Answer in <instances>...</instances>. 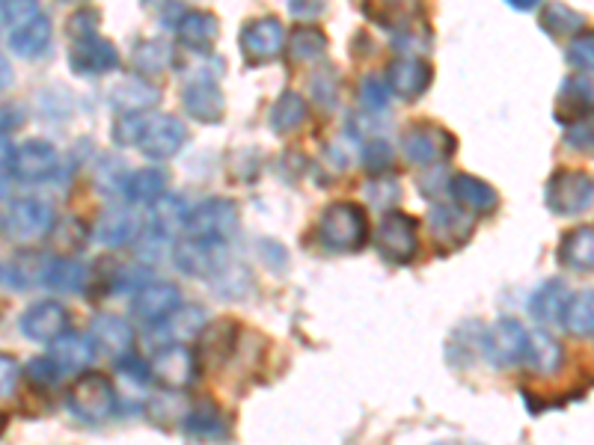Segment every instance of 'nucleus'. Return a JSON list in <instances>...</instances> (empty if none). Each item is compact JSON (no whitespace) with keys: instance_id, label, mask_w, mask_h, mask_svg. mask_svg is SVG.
Returning a JSON list of instances; mask_svg holds the SVG:
<instances>
[{"instance_id":"obj_18","label":"nucleus","mask_w":594,"mask_h":445,"mask_svg":"<svg viewBox=\"0 0 594 445\" xmlns=\"http://www.w3.org/2000/svg\"><path fill=\"white\" fill-rule=\"evenodd\" d=\"M90 339L105 357L117 362L128 353H134V327L119 315H96L90 327Z\"/></svg>"},{"instance_id":"obj_23","label":"nucleus","mask_w":594,"mask_h":445,"mask_svg":"<svg viewBox=\"0 0 594 445\" xmlns=\"http://www.w3.org/2000/svg\"><path fill=\"white\" fill-rule=\"evenodd\" d=\"M110 107L117 110V113H146L152 107L161 101V89L155 84H148L146 77H126L122 84H117L110 89V96H107Z\"/></svg>"},{"instance_id":"obj_24","label":"nucleus","mask_w":594,"mask_h":445,"mask_svg":"<svg viewBox=\"0 0 594 445\" xmlns=\"http://www.w3.org/2000/svg\"><path fill=\"white\" fill-rule=\"evenodd\" d=\"M594 110V84L585 74H571L565 77L559 98H556V119H562L565 125L573 119L589 117Z\"/></svg>"},{"instance_id":"obj_27","label":"nucleus","mask_w":594,"mask_h":445,"mask_svg":"<svg viewBox=\"0 0 594 445\" xmlns=\"http://www.w3.org/2000/svg\"><path fill=\"white\" fill-rule=\"evenodd\" d=\"M559 265L573 274H589L594 270V226H577L565 234L556 250Z\"/></svg>"},{"instance_id":"obj_59","label":"nucleus","mask_w":594,"mask_h":445,"mask_svg":"<svg viewBox=\"0 0 594 445\" xmlns=\"http://www.w3.org/2000/svg\"><path fill=\"white\" fill-rule=\"evenodd\" d=\"M10 419H12V416L7 413V410H0V436L7 434V428H10Z\"/></svg>"},{"instance_id":"obj_21","label":"nucleus","mask_w":594,"mask_h":445,"mask_svg":"<svg viewBox=\"0 0 594 445\" xmlns=\"http://www.w3.org/2000/svg\"><path fill=\"white\" fill-rule=\"evenodd\" d=\"M523 365L535 377H556L565 365V348L559 345V339H553L547 329H532Z\"/></svg>"},{"instance_id":"obj_13","label":"nucleus","mask_w":594,"mask_h":445,"mask_svg":"<svg viewBox=\"0 0 594 445\" xmlns=\"http://www.w3.org/2000/svg\"><path fill=\"white\" fill-rule=\"evenodd\" d=\"M173 265L185 276L202 279V276H217L226 267V244L217 241H202V238H185L173 246Z\"/></svg>"},{"instance_id":"obj_20","label":"nucleus","mask_w":594,"mask_h":445,"mask_svg":"<svg viewBox=\"0 0 594 445\" xmlns=\"http://www.w3.org/2000/svg\"><path fill=\"white\" fill-rule=\"evenodd\" d=\"M54 39V27L51 19L39 12L36 19H31L22 27H15V31L7 33V48H10L15 57H22V60H39L48 53Z\"/></svg>"},{"instance_id":"obj_11","label":"nucleus","mask_w":594,"mask_h":445,"mask_svg":"<svg viewBox=\"0 0 594 445\" xmlns=\"http://www.w3.org/2000/svg\"><path fill=\"white\" fill-rule=\"evenodd\" d=\"M69 65H72L74 74H84V77L114 72V69H119L117 45L105 36H98V31L74 36L72 48H69Z\"/></svg>"},{"instance_id":"obj_39","label":"nucleus","mask_w":594,"mask_h":445,"mask_svg":"<svg viewBox=\"0 0 594 445\" xmlns=\"http://www.w3.org/2000/svg\"><path fill=\"white\" fill-rule=\"evenodd\" d=\"M304 119H307V101H304V96L283 93L274 101V107H271V119L268 122H271L276 134H292L295 128L304 125Z\"/></svg>"},{"instance_id":"obj_46","label":"nucleus","mask_w":594,"mask_h":445,"mask_svg":"<svg viewBox=\"0 0 594 445\" xmlns=\"http://www.w3.org/2000/svg\"><path fill=\"white\" fill-rule=\"evenodd\" d=\"M390 96H393V89L387 81H381L378 74H369V77H363L360 84V101L366 107V113H381L390 105Z\"/></svg>"},{"instance_id":"obj_33","label":"nucleus","mask_w":594,"mask_h":445,"mask_svg":"<svg viewBox=\"0 0 594 445\" xmlns=\"http://www.w3.org/2000/svg\"><path fill=\"white\" fill-rule=\"evenodd\" d=\"M86 282H90V274L81 262L74 258H66V255H54L48 262V270H45V282L57 294H74V291H84Z\"/></svg>"},{"instance_id":"obj_9","label":"nucleus","mask_w":594,"mask_h":445,"mask_svg":"<svg viewBox=\"0 0 594 445\" xmlns=\"http://www.w3.org/2000/svg\"><path fill=\"white\" fill-rule=\"evenodd\" d=\"M152 369V381H158L164 389H188L197 374H200V362L193 357L191 348H185V341H173L155 353V360L148 362Z\"/></svg>"},{"instance_id":"obj_28","label":"nucleus","mask_w":594,"mask_h":445,"mask_svg":"<svg viewBox=\"0 0 594 445\" xmlns=\"http://www.w3.org/2000/svg\"><path fill=\"white\" fill-rule=\"evenodd\" d=\"M96 353L98 350L90 336L69 333V329H66L60 339L51 341V357L63 365L66 374H84V371H90V365L96 360Z\"/></svg>"},{"instance_id":"obj_12","label":"nucleus","mask_w":594,"mask_h":445,"mask_svg":"<svg viewBox=\"0 0 594 445\" xmlns=\"http://www.w3.org/2000/svg\"><path fill=\"white\" fill-rule=\"evenodd\" d=\"M188 143V128L179 117H155L143 122L140 131L138 148L143 152V158L148 160H167L173 155H179L181 146Z\"/></svg>"},{"instance_id":"obj_15","label":"nucleus","mask_w":594,"mask_h":445,"mask_svg":"<svg viewBox=\"0 0 594 445\" xmlns=\"http://www.w3.org/2000/svg\"><path fill=\"white\" fill-rule=\"evenodd\" d=\"M286 45H288L286 27H283V22H276L274 15L256 19V22L247 24L245 33H241V53H245L250 65L271 63V60H276V57L283 53Z\"/></svg>"},{"instance_id":"obj_47","label":"nucleus","mask_w":594,"mask_h":445,"mask_svg":"<svg viewBox=\"0 0 594 445\" xmlns=\"http://www.w3.org/2000/svg\"><path fill=\"white\" fill-rule=\"evenodd\" d=\"M565 146L577 148V152H594V117L573 119L565 125Z\"/></svg>"},{"instance_id":"obj_57","label":"nucleus","mask_w":594,"mask_h":445,"mask_svg":"<svg viewBox=\"0 0 594 445\" xmlns=\"http://www.w3.org/2000/svg\"><path fill=\"white\" fill-rule=\"evenodd\" d=\"M12 155H15V146H12L10 140L0 134V172H10Z\"/></svg>"},{"instance_id":"obj_36","label":"nucleus","mask_w":594,"mask_h":445,"mask_svg":"<svg viewBox=\"0 0 594 445\" xmlns=\"http://www.w3.org/2000/svg\"><path fill=\"white\" fill-rule=\"evenodd\" d=\"M205 321H209V315H205V309L202 306H179L170 318L161 321L158 327H164V333H167L173 341H193L200 339L202 329L209 327Z\"/></svg>"},{"instance_id":"obj_51","label":"nucleus","mask_w":594,"mask_h":445,"mask_svg":"<svg viewBox=\"0 0 594 445\" xmlns=\"http://www.w3.org/2000/svg\"><path fill=\"white\" fill-rule=\"evenodd\" d=\"M22 374L24 371L15 357H10V353H0V398H10V395H15V386H19V377H22Z\"/></svg>"},{"instance_id":"obj_29","label":"nucleus","mask_w":594,"mask_h":445,"mask_svg":"<svg viewBox=\"0 0 594 445\" xmlns=\"http://www.w3.org/2000/svg\"><path fill=\"white\" fill-rule=\"evenodd\" d=\"M449 193L470 214H494L499 205V193L476 176H455L449 181Z\"/></svg>"},{"instance_id":"obj_53","label":"nucleus","mask_w":594,"mask_h":445,"mask_svg":"<svg viewBox=\"0 0 594 445\" xmlns=\"http://www.w3.org/2000/svg\"><path fill=\"white\" fill-rule=\"evenodd\" d=\"M309 84H312V96H316V101H319L321 107H333V101H336V96H340L336 77H330V84H328L324 77H319V74H316Z\"/></svg>"},{"instance_id":"obj_10","label":"nucleus","mask_w":594,"mask_h":445,"mask_svg":"<svg viewBox=\"0 0 594 445\" xmlns=\"http://www.w3.org/2000/svg\"><path fill=\"white\" fill-rule=\"evenodd\" d=\"M402 152L404 158L416 164V167H435V164H440L455 152V137L445 128L423 122V125H414L404 134Z\"/></svg>"},{"instance_id":"obj_26","label":"nucleus","mask_w":594,"mask_h":445,"mask_svg":"<svg viewBox=\"0 0 594 445\" xmlns=\"http://www.w3.org/2000/svg\"><path fill=\"white\" fill-rule=\"evenodd\" d=\"M217 33H221V24L214 19L212 12H185L179 22H176V39L179 45H185L188 51L205 53L212 51L214 39H217Z\"/></svg>"},{"instance_id":"obj_56","label":"nucleus","mask_w":594,"mask_h":445,"mask_svg":"<svg viewBox=\"0 0 594 445\" xmlns=\"http://www.w3.org/2000/svg\"><path fill=\"white\" fill-rule=\"evenodd\" d=\"M15 81V72H12V63L7 60V53L0 51V93H7Z\"/></svg>"},{"instance_id":"obj_38","label":"nucleus","mask_w":594,"mask_h":445,"mask_svg":"<svg viewBox=\"0 0 594 445\" xmlns=\"http://www.w3.org/2000/svg\"><path fill=\"white\" fill-rule=\"evenodd\" d=\"M181 428L188 431L191 436H200V440H212V436H221L223 428H226V419L217 410V404L212 401H202L197 404L193 410L185 413L181 419Z\"/></svg>"},{"instance_id":"obj_25","label":"nucleus","mask_w":594,"mask_h":445,"mask_svg":"<svg viewBox=\"0 0 594 445\" xmlns=\"http://www.w3.org/2000/svg\"><path fill=\"white\" fill-rule=\"evenodd\" d=\"M93 238L98 244L107 246V250H119V246H128L131 241L140 238V220L128 208H107L102 217H98L96 229H93Z\"/></svg>"},{"instance_id":"obj_45","label":"nucleus","mask_w":594,"mask_h":445,"mask_svg":"<svg viewBox=\"0 0 594 445\" xmlns=\"http://www.w3.org/2000/svg\"><path fill=\"white\" fill-rule=\"evenodd\" d=\"M292 45V57L295 60H319L324 48H328V39H324V33L316 31V27H300L295 31V36L288 39Z\"/></svg>"},{"instance_id":"obj_61","label":"nucleus","mask_w":594,"mask_h":445,"mask_svg":"<svg viewBox=\"0 0 594 445\" xmlns=\"http://www.w3.org/2000/svg\"><path fill=\"white\" fill-rule=\"evenodd\" d=\"M66 3H81V0H66Z\"/></svg>"},{"instance_id":"obj_52","label":"nucleus","mask_w":594,"mask_h":445,"mask_svg":"<svg viewBox=\"0 0 594 445\" xmlns=\"http://www.w3.org/2000/svg\"><path fill=\"white\" fill-rule=\"evenodd\" d=\"M288 12L300 22H316L324 12V0H288Z\"/></svg>"},{"instance_id":"obj_31","label":"nucleus","mask_w":594,"mask_h":445,"mask_svg":"<svg viewBox=\"0 0 594 445\" xmlns=\"http://www.w3.org/2000/svg\"><path fill=\"white\" fill-rule=\"evenodd\" d=\"M164 193H167V176L155 167L128 172L126 184H122V196L128 205H152Z\"/></svg>"},{"instance_id":"obj_19","label":"nucleus","mask_w":594,"mask_h":445,"mask_svg":"<svg viewBox=\"0 0 594 445\" xmlns=\"http://www.w3.org/2000/svg\"><path fill=\"white\" fill-rule=\"evenodd\" d=\"M181 107H185V113L202 125H214V122H221L223 113H226V101H223L221 86L214 84V81H193L181 89Z\"/></svg>"},{"instance_id":"obj_40","label":"nucleus","mask_w":594,"mask_h":445,"mask_svg":"<svg viewBox=\"0 0 594 445\" xmlns=\"http://www.w3.org/2000/svg\"><path fill=\"white\" fill-rule=\"evenodd\" d=\"M131 63L140 74H158L173 63V48L161 39H143L131 53Z\"/></svg>"},{"instance_id":"obj_35","label":"nucleus","mask_w":594,"mask_h":445,"mask_svg":"<svg viewBox=\"0 0 594 445\" xmlns=\"http://www.w3.org/2000/svg\"><path fill=\"white\" fill-rule=\"evenodd\" d=\"M48 262H51V255L36 253V250H24V253L12 258L10 270H7V282L15 288H33L36 282L43 286Z\"/></svg>"},{"instance_id":"obj_58","label":"nucleus","mask_w":594,"mask_h":445,"mask_svg":"<svg viewBox=\"0 0 594 445\" xmlns=\"http://www.w3.org/2000/svg\"><path fill=\"white\" fill-rule=\"evenodd\" d=\"M506 3H509V7H514V10H520V12H532L535 7H538V3H542V0H506Z\"/></svg>"},{"instance_id":"obj_1","label":"nucleus","mask_w":594,"mask_h":445,"mask_svg":"<svg viewBox=\"0 0 594 445\" xmlns=\"http://www.w3.org/2000/svg\"><path fill=\"white\" fill-rule=\"evenodd\" d=\"M369 241V217L354 202H333L319 220V244L330 253H357Z\"/></svg>"},{"instance_id":"obj_22","label":"nucleus","mask_w":594,"mask_h":445,"mask_svg":"<svg viewBox=\"0 0 594 445\" xmlns=\"http://www.w3.org/2000/svg\"><path fill=\"white\" fill-rule=\"evenodd\" d=\"M431 65L419 60V57H402L390 65L387 72V84L399 98H419L431 86Z\"/></svg>"},{"instance_id":"obj_8","label":"nucleus","mask_w":594,"mask_h":445,"mask_svg":"<svg viewBox=\"0 0 594 445\" xmlns=\"http://www.w3.org/2000/svg\"><path fill=\"white\" fill-rule=\"evenodd\" d=\"M60 170V152L48 140H27L22 146H15L12 155L10 176L22 184H43L54 179Z\"/></svg>"},{"instance_id":"obj_49","label":"nucleus","mask_w":594,"mask_h":445,"mask_svg":"<svg viewBox=\"0 0 594 445\" xmlns=\"http://www.w3.org/2000/svg\"><path fill=\"white\" fill-rule=\"evenodd\" d=\"M363 155H366L363 164H366V170L371 176H383V172H390V167H393V148L387 146L383 140H371Z\"/></svg>"},{"instance_id":"obj_4","label":"nucleus","mask_w":594,"mask_h":445,"mask_svg":"<svg viewBox=\"0 0 594 445\" xmlns=\"http://www.w3.org/2000/svg\"><path fill=\"white\" fill-rule=\"evenodd\" d=\"M526 341H530V329L518 318H499L482 333L478 348L494 369H514V365H523Z\"/></svg>"},{"instance_id":"obj_44","label":"nucleus","mask_w":594,"mask_h":445,"mask_svg":"<svg viewBox=\"0 0 594 445\" xmlns=\"http://www.w3.org/2000/svg\"><path fill=\"white\" fill-rule=\"evenodd\" d=\"M54 241V246L60 250V253H78L81 246L86 244V229H84V222L81 220H60V222H54V229L51 234H48Z\"/></svg>"},{"instance_id":"obj_34","label":"nucleus","mask_w":594,"mask_h":445,"mask_svg":"<svg viewBox=\"0 0 594 445\" xmlns=\"http://www.w3.org/2000/svg\"><path fill=\"white\" fill-rule=\"evenodd\" d=\"M562 327L583 339V336H594V288H585V291H577L568 300L562 315Z\"/></svg>"},{"instance_id":"obj_2","label":"nucleus","mask_w":594,"mask_h":445,"mask_svg":"<svg viewBox=\"0 0 594 445\" xmlns=\"http://www.w3.org/2000/svg\"><path fill=\"white\" fill-rule=\"evenodd\" d=\"M57 222V214L45 200L36 196H22V200L7 202V208L0 212V232L10 241L19 244H33L48 238Z\"/></svg>"},{"instance_id":"obj_43","label":"nucleus","mask_w":594,"mask_h":445,"mask_svg":"<svg viewBox=\"0 0 594 445\" xmlns=\"http://www.w3.org/2000/svg\"><path fill=\"white\" fill-rule=\"evenodd\" d=\"M565 60L580 74H594V31H580L568 45Z\"/></svg>"},{"instance_id":"obj_55","label":"nucleus","mask_w":594,"mask_h":445,"mask_svg":"<svg viewBox=\"0 0 594 445\" xmlns=\"http://www.w3.org/2000/svg\"><path fill=\"white\" fill-rule=\"evenodd\" d=\"M24 125L22 105H0V134L7 137L12 131H19Z\"/></svg>"},{"instance_id":"obj_5","label":"nucleus","mask_w":594,"mask_h":445,"mask_svg":"<svg viewBox=\"0 0 594 445\" xmlns=\"http://www.w3.org/2000/svg\"><path fill=\"white\" fill-rule=\"evenodd\" d=\"M544 202L559 217H580L594 208V179L583 170H559L553 172L544 191Z\"/></svg>"},{"instance_id":"obj_14","label":"nucleus","mask_w":594,"mask_h":445,"mask_svg":"<svg viewBox=\"0 0 594 445\" xmlns=\"http://www.w3.org/2000/svg\"><path fill=\"white\" fill-rule=\"evenodd\" d=\"M19 329L27 341L51 345L69 329V309L60 300H39V303L24 309L22 318H19Z\"/></svg>"},{"instance_id":"obj_50","label":"nucleus","mask_w":594,"mask_h":445,"mask_svg":"<svg viewBox=\"0 0 594 445\" xmlns=\"http://www.w3.org/2000/svg\"><path fill=\"white\" fill-rule=\"evenodd\" d=\"M143 122L146 119L134 117V113H119L117 122H114V140H117V146H138Z\"/></svg>"},{"instance_id":"obj_62","label":"nucleus","mask_w":594,"mask_h":445,"mask_svg":"<svg viewBox=\"0 0 594 445\" xmlns=\"http://www.w3.org/2000/svg\"><path fill=\"white\" fill-rule=\"evenodd\" d=\"M0 3H3V0H0Z\"/></svg>"},{"instance_id":"obj_48","label":"nucleus","mask_w":594,"mask_h":445,"mask_svg":"<svg viewBox=\"0 0 594 445\" xmlns=\"http://www.w3.org/2000/svg\"><path fill=\"white\" fill-rule=\"evenodd\" d=\"M366 200L375 208L387 212V208H393L395 202L402 200V188L395 184V179H375L366 184Z\"/></svg>"},{"instance_id":"obj_37","label":"nucleus","mask_w":594,"mask_h":445,"mask_svg":"<svg viewBox=\"0 0 594 445\" xmlns=\"http://www.w3.org/2000/svg\"><path fill=\"white\" fill-rule=\"evenodd\" d=\"M542 31L553 39H565V36H577V33L583 31L585 19L571 7H565V3H547L542 10Z\"/></svg>"},{"instance_id":"obj_60","label":"nucleus","mask_w":594,"mask_h":445,"mask_svg":"<svg viewBox=\"0 0 594 445\" xmlns=\"http://www.w3.org/2000/svg\"><path fill=\"white\" fill-rule=\"evenodd\" d=\"M143 3H146V7H148V3H152V0H143ZM161 3H164V0H155V7H161Z\"/></svg>"},{"instance_id":"obj_42","label":"nucleus","mask_w":594,"mask_h":445,"mask_svg":"<svg viewBox=\"0 0 594 445\" xmlns=\"http://www.w3.org/2000/svg\"><path fill=\"white\" fill-rule=\"evenodd\" d=\"M63 365L54 360V357H39V360H31L24 365V377L36 389H51V386L63 381Z\"/></svg>"},{"instance_id":"obj_17","label":"nucleus","mask_w":594,"mask_h":445,"mask_svg":"<svg viewBox=\"0 0 594 445\" xmlns=\"http://www.w3.org/2000/svg\"><path fill=\"white\" fill-rule=\"evenodd\" d=\"M473 217L467 208L461 205H445V202H437L435 208L428 212V229L435 234L437 244L443 246H461L473 232Z\"/></svg>"},{"instance_id":"obj_41","label":"nucleus","mask_w":594,"mask_h":445,"mask_svg":"<svg viewBox=\"0 0 594 445\" xmlns=\"http://www.w3.org/2000/svg\"><path fill=\"white\" fill-rule=\"evenodd\" d=\"M39 12H43L39 0H3L0 3V27H3V33H10L36 19Z\"/></svg>"},{"instance_id":"obj_6","label":"nucleus","mask_w":594,"mask_h":445,"mask_svg":"<svg viewBox=\"0 0 594 445\" xmlns=\"http://www.w3.org/2000/svg\"><path fill=\"white\" fill-rule=\"evenodd\" d=\"M375 250L393 262V265H407L419 253V222L416 217L404 212H390L375 232Z\"/></svg>"},{"instance_id":"obj_7","label":"nucleus","mask_w":594,"mask_h":445,"mask_svg":"<svg viewBox=\"0 0 594 445\" xmlns=\"http://www.w3.org/2000/svg\"><path fill=\"white\" fill-rule=\"evenodd\" d=\"M238 232V208L229 200H205L185 217V234L226 244Z\"/></svg>"},{"instance_id":"obj_30","label":"nucleus","mask_w":594,"mask_h":445,"mask_svg":"<svg viewBox=\"0 0 594 445\" xmlns=\"http://www.w3.org/2000/svg\"><path fill=\"white\" fill-rule=\"evenodd\" d=\"M571 300V288L565 286L562 279H547L538 286V291L532 294L530 300V315L538 324H562L565 306Z\"/></svg>"},{"instance_id":"obj_54","label":"nucleus","mask_w":594,"mask_h":445,"mask_svg":"<svg viewBox=\"0 0 594 445\" xmlns=\"http://www.w3.org/2000/svg\"><path fill=\"white\" fill-rule=\"evenodd\" d=\"M98 31V12L96 10H84L74 12L72 22H69V36H84V33H96Z\"/></svg>"},{"instance_id":"obj_16","label":"nucleus","mask_w":594,"mask_h":445,"mask_svg":"<svg viewBox=\"0 0 594 445\" xmlns=\"http://www.w3.org/2000/svg\"><path fill=\"white\" fill-rule=\"evenodd\" d=\"M181 306V291L173 282H148L138 288L131 297V315L148 327H155L161 321H167Z\"/></svg>"},{"instance_id":"obj_3","label":"nucleus","mask_w":594,"mask_h":445,"mask_svg":"<svg viewBox=\"0 0 594 445\" xmlns=\"http://www.w3.org/2000/svg\"><path fill=\"white\" fill-rule=\"evenodd\" d=\"M119 395L114 389V383L107 381L105 374L98 371H86L78 377L69 395H66V404H69V413L84 424H102L107 422L114 410H117Z\"/></svg>"},{"instance_id":"obj_32","label":"nucleus","mask_w":594,"mask_h":445,"mask_svg":"<svg viewBox=\"0 0 594 445\" xmlns=\"http://www.w3.org/2000/svg\"><path fill=\"white\" fill-rule=\"evenodd\" d=\"M152 208V220H148V232L161 234V238H173V234L185 229V217H188V205L176 193H164L148 205Z\"/></svg>"}]
</instances>
